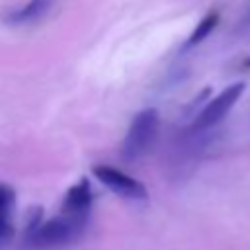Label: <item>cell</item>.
<instances>
[{
  "instance_id": "6",
  "label": "cell",
  "mask_w": 250,
  "mask_h": 250,
  "mask_svg": "<svg viewBox=\"0 0 250 250\" xmlns=\"http://www.w3.org/2000/svg\"><path fill=\"white\" fill-rule=\"evenodd\" d=\"M14 189L6 184H0V242H8L14 234Z\"/></svg>"
},
{
  "instance_id": "7",
  "label": "cell",
  "mask_w": 250,
  "mask_h": 250,
  "mask_svg": "<svg viewBox=\"0 0 250 250\" xmlns=\"http://www.w3.org/2000/svg\"><path fill=\"white\" fill-rule=\"evenodd\" d=\"M217 23H219V12H209V14H205L201 20H199V23L195 25V29L191 31V35L188 37V41L184 43V49H191V47H195V45H199L215 27H217Z\"/></svg>"
},
{
  "instance_id": "1",
  "label": "cell",
  "mask_w": 250,
  "mask_h": 250,
  "mask_svg": "<svg viewBox=\"0 0 250 250\" xmlns=\"http://www.w3.org/2000/svg\"><path fill=\"white\" fill-rule=\"evenodd\" d=\"M92 188L86 178H80L64 193L59 213L51 219H37L25 230V246L31 250H49L66 246L82 236L92 209Z\"/></svg>"
},
{
  "instance_id": "2",
  "label": "cell",
  "mask_w": 250,
  "mask_h": 250,
  "mask_svg": "<svg viewBox=\"0 0 250 250\" xmlns=\"http://www.w3.org/2000/svg\"><path fill=\"white\" fill-rule=\"evenodd\" d=\"M158 127H160L158 111L154 107L141 109L133 117L129 129L125 133V139L121 143V158L127 162L143 158L150 150V146L154 145L156 135H158Z\"/></svg>"
},
{
  "instance_id": "4",
  "label": "cell",
  "mask_w": 250,
  "mask_h": 250,
  "mask_svg": "<svg viewBox=\"0 0 250 250\" xmlns=\"http://www.w3.org/2000/svg\"><path fill=\"white\" fill-rule=\"evenodd\" d=\"M94 176L111 191H115L119 197L131 199V201H145L148 197V191L145 188V184H141L139 180H135L133 176L107 166V164H100L94 168Z\"/></svg>"
},
{
  "instance_id": "5",
  "label": "cell",
  "mask_w": 250,
  "mask_h": 250,
  "mask_svg": "<svg viewBox=\"0 0 250 250\" xmlns=\"http://www.w3.org/2000/svg\"><path fill=\"white\" fill-rule=\"evenodd\" d=\"M55 0H27L18 8H10L2 14V20L10 25H29L49 14Z\"/></svg>"
},
{
  "instance_id": "3",
  "label": "cell",
  "mask_w": 250,
  "mask_h": 250,
  "mask_svg": "<svg viewBox=\"0 0 250 250\" xmlns=\"http://www.w3.org/2000/svg\"><path fill=\"white\" fill-rule=\"evenodd\" d=\"M242 94H244V84L242 82H234V84L227 86L221 94H217L213 100H209L205 104V107L195 115L189 129L193 133H201L205 129L215 127L217 123H221L229 115V111L236 105V102Z\"/></svg>"
}]
</instances>
